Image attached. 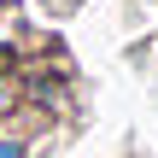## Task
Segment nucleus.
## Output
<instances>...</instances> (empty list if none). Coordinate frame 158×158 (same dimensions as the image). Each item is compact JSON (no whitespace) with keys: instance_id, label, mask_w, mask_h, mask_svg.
<instances>
[{"instance_id":"f257e3e1","label":"nucleus","mask_w":158,"mask_h":158,"mask_svg":"<svg viewBox=\"0 0 158 158\" xmlns=\"http://www.w3.org/2000/svg\"><path fill=\"white\" fill-rule=\"evenodd\" d=\"M12 111H23V76H18L12 64H0V123H6Z\"/></svg>"},{"instance_id":"f03ea898","label":"nucleus","mask_w":158,"mask_h":158,"mask_svg":"<svg viewBox=\"0 0 158 158\" xmlns=\"http://www.w3.org/2000/svg\"><path fill=\"white\" fill-rule=\"evenodd\" d=\"M41 147H47V141H35V147H29L23 135H6V129H0V158H41Z\"/></svg>"}]
</instances>
